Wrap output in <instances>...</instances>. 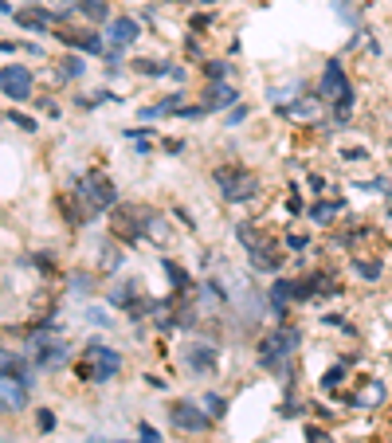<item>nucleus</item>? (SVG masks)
I'll use <instances>...</instances> for the list:
<instances>
[{"label": "nucleus", "mask_w": 392, "mask_h": 443, "mask_svg": "<svg viewBox=\"0 0 392 443\" xmlns=\"http://www.w3.org/2000/svg\"><path fill=\"white\" fill-rule=\"evenodd\" d=\"M302 349V330L294 322H274L263 337H259V349H255V361L263 373H279L290 377V365Z\"/></svg>", "instance_id": "f257e3e1"}, {"label": "nucleus", "mask_w": 392, "mask_h": 443, "mask_svg": "<svg viewBox=\"0 0 392 443\" xmlns=\"http://www.w3.org/2000/svg\"><path fill=\"white\" fill-rule=\"evenodd\" d=\"M122 353H118L114 345L106 342H87L83 349H78L75 357V377L78 381H87V384H106L114 381L118 373H122Z\"/></svg>", "instance_id": "f03ea898"}, {"label": "nucleus", "mask_w": 392, "mask_h": 443, "mask_svg": "<svg viewBox=\"0 0 392 443\" xmlns=\"http://www.w3.org/2000/svg\"><path fill=\"white\" fill-rule=\"evenodd\" d=\"M212 181L216 188H220V197L227 200V204H247V200H255L259 192H263V181L255 177L247 165H216L212 169Z\"/></svg>", "instance_id": "7ed1b4c3"}, {"label": "nucleus", "mask_w": 392, "mask_h": 443, "mask_svg": "<svg viewBox=\"0 0 392 443\" xmlns=\"http://www.w3.org/2000/svg\"><path fill=\"white\" fill-rule=\"evenodd\" d=\"M75 197L83 200V216H102L106 208L118 204V185H114V177L102 173V169H90L87 177L78 181Z\"/></svg>", "instance_id": "20e7f679"}, {"label": "nucleus", "mask_w": 392, "mask_h": 443, "mask_svg": "<svg viewBox=\"0 0 392 443\" xmlns=\"http://www.w3.org/2000/svg\"><path fill=\"white\" fill-rule=\"evenodd\" d=\"M169 423H173L176 432H185V435H204L208 432V423H212V416L204 412V404L200 400H173L169 404Z\"/></svg>", "instance_id": "39448f33"}, {"label": "nucleus", "mask_w": 392, "mask_h": 443, "mask_svg": "<svg viewBox=\"0 0 392 443\" xmlns=\"http://www.w3.org/2000/svg\"><path fill=\"white\" fill-rule=\"evenodd\" d=\"M294 306H298V298H294V279L274 275L271 283H267V310L274 314V322H290Z\"/></svg>", "instance_id": "423d86ee"}, {"label": "nucleus", "mask_w": 392, "mask_h": 443, "mask_svg": "<svg viewBox=\"0 0 392 443\" xmlns=\"http://www.w3.org/2000/svg\"><path fill=\"white\" fill-rule=\"evenodd\" d=\"M181 357H185L188 373H192L196 381H204V377L216 373V361H220V345H216V342H188L185 349H181Z\"/></svg>", "instance_id": "0eeeda50"}, {"label": "nucleus", "mask_w": 392, "mask_h": 443, "mask_svg": "<svg viewBox=\"0 0 392 443\" xmlns=\"http://www.w3.org/2000/svg\"><path fill=\"white\" fill-rule=\"evenodd\" d=\"M31 90H36V79H31V71L24 63H8V67H0V94L12 102H28Z\"/></svg>", "instance_id": "6e6552de"}, {"label": "nucleus", "mask_w": 392, "mask_h": 443, "mask_svg": "<svg viewBox=\"0 0 392 443\" xmlns=\"http://www.w3.org/2000/svg\"><path fill=\"white\" fill-rule=\"evenodd\" d=\"M235 102H239V87H235L232 79H227V83H204V87H200V106H204L208 114L232 110Z\"/></svg>", "instance_id": "1a4fd4ad"}, {"label": "nucleus", "mask_w": 392, "mask_h": 443, "mask_svg": "<svg viewBox=\"0 0 392 443\" xmlns=\"http://www.w3.org/2000/svg\"><path fill=\"white\" fill-rule=\"evenodd\" d=\"M102 36L110 40V48L126 51V48H134V43L141 40V20H137V16H110V24H106Z\"/></svg>", "instance_id": "9d476101"}, {"label": "nucleus", "mask_w": 392, "mask_h": 443, "mask_svg": "<svg viewBox=\"0 0 392 443\" xmlns=\"http://www.w3.org/2000/svg\"><path fill=\"white\" fill-rule=\"evenodd\" d=\"M59 40L67 43V48H75L78 55H102L106 51V36L102 31H75V28H63V31H55Z\"/></svg>", "instance_id": "9b49d317"}, {"label": "nucleus", "mask_w": 392, "mask_h": 443, "mask_svg": "<svg viewBox=\"0 0 392 443\" xmlns=\"http://www.w3.org/2000/svg\"><path fill=\"white\" fill-rule=\"evenodd\" d=\"M12 20H16V28L39 31V36H43V31H48L59 16H55V12H48V8H36V4H31V8H16V12H12Z\"/></svg>", "instance_id": "f8f14e48"}, {"label": "nucleus", "mask_w": 392, "mask_h": 443, "mask_svg": "<svg viewBox=\"0 0 392 443\" xmlns=\"http://www.w3.org/2000/svg\"><path fill=\"white\" fill-rule=\"evenodd\" d=\"M28 404V384L0 377V412H20Z\"/></svg>", "instance_id": "ddd939ff"}, {"label": "nucleus", "mask_w": 392, "mask_h": 443, "mask_svg": "<svg viewBox=\"0 0 392 443\" xmlns=\"http://www.w3.org/2000/svg\"><path fill=\"white\" fill-rule=\"evenodd\" d=\"M0 377H8V381H20V384H31L24 357L12 353V349H0Z\"/></svg>", "instance_id": "4468645a"}, {"label": "nucleus", "mask_w": 392, "mask_h": 443, "mask_svg": "<svg viewBox=\"0 0 392 443\" xmlns=\"http://www.w3.org/2000/svg\"><path fill=\"white\" fill-rule=\"evenodd\" d=\"M161 267H165L169 286H173V295H176V298L192 295V279H188V271H185V267H181V263H173V259H161Z\"/></svg>", "instance_id": "2eb2a0df"}, {"label": "nucleus", "mask_w": 392, "mask_h": 443, "mask_svg": "<svg viewBox=\"0 0 392 443\" xmlns=\"http://www.w3.org/2000/svg\"><path fill=\"white\" fill-rule=\"evenodd\" d=\"M235 75V63L227 59H200V79L204 83H227Z\"/></svg>", "instance_id": "dca6fc26"}, {"label": "nucleus", "mask_w": 392, "mask_h": 443, "mask_svg": "<svg viewBox=\"0 0 392 443\" xmlns=\"http://www.w3.org/2000/svg\"><path fill=\"white\" fill-rule=\"evenodd\" d=\"M75 12L94 24H110V0H75Z\"/></svg>", "instance_id": "f3484780"}, {"label": "nucleus", "mask_w": 392, "mask_h": 443, "mask_svg": "<svg viewBox=\"0 0 392 443\" xmlns=\"http://www.w3.org/2000/svg\"><path fill=\"white\" fill-rule=\"evenodd\" d=\"M36 353H39V365H59L67 357V345L63 342H36Z\"/></svg>", "instance_id": "a211bd4d"}, {"label": "nucleus", "mask_w": 392, "mask_h": 443, "mask_svg": "<svg viewBox=\"0 0 392 443\" xmlns=\"http://www.w3.org/2000/svg\"><path fill=\"white\" fill-rule=\"evenodd\" d=\"M337 212H342V204H330V200H318V204L310 208V220L318 227H326V224H333V216H337Z\"/></svg>", "instance_id": "6ab92c4d"}, {"label": "nucleus", "mask_w": 392, "mask_h": 443, "mask_svg": "<svg viewBox=\"0 0 392 443\" xmlns=\"http://www.w3.org/2000/svg\"><path fill=\"white\" fill-rule=\"evenodd\" d=\"M353 271H357L365 283H377V279L384 275V263H381V259H357V263H353Z\"/></svg>", "instance_id": "aec40b11"}, {"label": "nucleus", "mask_w": 392, "mask_h": 443, "mask_svg": "<svg viewBox=\"0 0 392 443\" xmlns=\"http://www.w3.org/2000/svg\"><path fill=\"white\" fill-rule=\"evenodd\" d=\"M200 404H204V412L212 416V420H220V416L227 412V400L220 393H204V400H200Z\"/></svg>", "instance_id": "412c9836"}, {"label": "nucleus", "mask_w": 392, "mask_h": 443, "mask_svg": "<svg viewBox=\"0 0 392 443\" xmlns=\"http://www.w3.org/2000/svg\"><path fill=\"white\" fill-rule=\"evenodd\" d=\"M83 71H87L83 55H67V59H63V67H59V75H63V79H83Z\"/></svg>", "instance_id": "4be33fe9"}, {"label": "nucleus", "mask_w": 392, "mask_h": 443, "mask_svg": "<svg viewBox=\"0 0 392 443\" xmlns=\"http://www.w3.org/2000/svg\"><path fill=\"white\" fill-rule=\"evenodd\" d=\"M239 122H247V106H232V110H227L224 126H227V129H235V126H239Z\"/></svg>", "instance_id": "5701e85b"}, {"label": "nucleus", "mask_w": 392, "mask_h": 443, "mask_svg": "<svg viewBox=\"0 0 392 443\" xmlns=\"http://www.w3.org/2000/svg\"><path fill=\"white\" fill-rule=\"evenodd\" d=\"M8 118H12V126H20L24 134H36V118H28V114H16V110H12Z\"/></svg>", "instance_id": "b1692460"}, {"label": "nucleus", "mask_w": 392, "mask_h": 443, "mask_svg": "<svg viewBox=\"0 0 392 443\" xmlns=\"http://www.w3.org/2000/svg\"><path fill=\"white\" fill-rule=\"evenodd\" d=\"M137 443H161V435H157L149 423H137Z\"/></svg>", "instance_id": "393cba45"}, {"label": "nucleus", "mask_w": 392, "mask_h": 443, "mask_svg": "<svg viewBox=\"0 0 392 443\" xmlns=\"http://www.w3.org/2000/svg\"><path fill=\"white\" fill-rule=\"evenodd\" d=\"M286 247H290V251H302V247H310V236H286Z\"/></svg>", "instance_id": "a878e982"}, {"label": "nucleus", "mask_w": 392, "mask_h": 443, "mask_svg": "<svg viewBox=\"0 0 392 443\" xmlns=\"http://www.w3.org/2000/svg\"><path fill=\"white\" fill-rule=\"evenodd\" d=\"M39 428H43V432H51V428H55V412H48V408H43V412H39Z\"/></svg>", "instance_id": "bb28decb"}, {"label": "nucleus", "mask_w": 392, "mask_h": 443, "mask_svg": "<svg viewBox=\"0 0 392 443\" xmlns=\"http://www.w3.org/2000/svg\"><path fill=\"white\" fill-rule=\"evenodd\" d=\"M310 443H333L326 432H318V428H310Z\"/></svg>", "instance_id": "cd10ccee"}, {"label": "nucleus", "mask_w": 392, "mask_h": 443, "mask_svg": "<svg viewBox=\"0 0 392 443\" xmlns=\"http://www.w3.org/2000/svg\"><path fill=\"white\" fill-rule=\"evenodd\" d=\"M0 16H12V4H8V0H0Z\"/></svg>", "instance_id": "c85d7f7f"}, {"label": "nucleus", "mask_w": 392, "mask_h": 443, "mask_svg": "<svg viewBox=\"0 0 392 443\" xmlns=\"http://www.w3.org/2000/svg\"><path fill=\"white\" fill-rule=\"evenodd\" d=\"M196 4H216V0H196Z\"/></svg>", "instance_id": "c756f323"}, {"label": "nucleus", "mask_w": 392, "mask_h": 443, "mask_svg": "<svg viewBox=\"0 0 392 443\" xmlns=\"http://www.w3.org/2000/svg\"><path fill=\"white\" fill-rule=\"evenodd\" d=\"M87 443H106V440H87Z\"/></svg>", "instance_id": "7c9ffc66"}]
</instances>
